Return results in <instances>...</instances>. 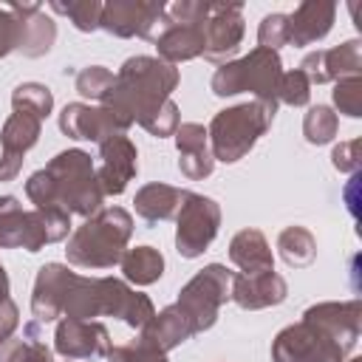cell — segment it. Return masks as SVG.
Wrapping results in <instances>:
<instances>
[{
    "instance_id": "1",
    "label": "cell",
    "mask_w": 362,
    "mask_h": 362,
    "mask_svg": "<svg viewBox=\"0 0 362 362\" xmlns=\"http://www.w3.org/2000/svg\"><path fill=\"white\" fill-rule=\"evenodd\" d=\"M175 88H178V68L167 65L158 57L141 54V57L124 59L102 105L113 107L130 122H141L147 113L161 107Z\"/></svg>"
},
{
    "instance_id": "2",
    "label": "cell",
    "mask_w": 362,
    "mask_h": 362,
    "mask_svg": "<svg viewBox=\"0 0 362 362\" xmlns=\"http://www.w3.org/2000/svg\"><path fill=\"white\" fill-rule=\"evenodd\" d=\"M133 235V218L122 206H102L68 238L65 257L79 269H113Z\"/></svg>"
},
{
    "instance_id": "3",
    "label": "cell",
    "mask_w": 362,
    "mask_h": 362,
    "mask_svg": "<svg viewBox=\"0 0 362 362\" xmlns=\"http://www.w3.org/2000/svg\"><path fill=\"white\" fill-rule=\"evenodd\" d=\"M274 113H277V105H266L257 99L218 110L206 127L212 158L223 164L240 161L257 144V139L272 127Z\"/></svg>"
},
{
    "instance_id": "4",
    "label": "cell",
    "mask_w": 362,
    "mask_h": 362,
    "mask_svg": "<svg viewBox=\"0 0 362 362\" xmlns=\"http://www.w3.org/2000/svg\"><path fill=\"white\" fill-rule=\"evenodd\" d=\"M45 175L51 178L57 204H59L68 215L90 218V215H96V212L102 209L105 195H102L99 181H96L93 158H90L85 150L71 147V150L57 153V156L45 164Z\"/></svg>"
},
{
    "instance_id": "5",
    "label": "cell",
    "mask_w": 362,
    "mask_h": 362,
    "mask_svg": "<svg viewBox=\"0 0 362 362\" xmlns=\"http://www.w3.org/2000/svg\"><path fill=\"white\" fill-rule=\"evenodd\" d=\"M280 74H283L280 54L257 45L246 57L223 62L212 74L209 88H212L215 96H235V93L249 90V93H255L257 102L277 105V82H280Z\"/></svg>"
},
{
    "instance_id": "6",
    "label": "cell",
    "mask_w": 362,
    "mask_h": 362,
    "mask_svg": "<svg viewBox=\"0 0 362 362\" xmlns=\"http://www.w3.org/2000/svg\"><path fill=\"white\" fill-rule=\"evenodd\" d=\"M232 277L235 272H229L223 263H209L181 286L175 305L189 320L192 334H204L215 325L221 305L229 300Z\"/></svg>"
},
{
    "instance_id": "7",
    "label": "cell",
    "mask_w": 362,
    "mask_h": 362,
    "mask_svg": "<svg viewBox=\"0 0 362 362\" xmlns=\"http://www.w3.org/2000/svg\"><path fill=\"white\" fill-rule=\"evenodd\" d=\"M221 229V206L209 195L184 192V201L175 212V249L181 257H201Z\"/></svg>"
},
{
    "instance_id": "8",
    "label": "cell",
    "mask_w": 362,
    "mask_h": 362,
    "mask_svg": "<svg viewBox=\"0 0 362 362\" xmlns=\"http://www.w3.org/2000/svg\"><path fill=\"white\" fill-rule=\"evenodd\" d=\"M345 356L339 342L305 320L286 325L272 342V362H345Z\"/></svg>"
},
{
    "instance_id": "9",
    "label": "cell",
    "mask_w": 362,
    "mask_h": 362,
    "mask_svg": "<svg viewBox=\"0 0 362 362\" xmlns=\"http://www.w3.org/2000/svg\"><path fill=\"white\" fill-rule=\"evenodd\" d=\"M167 3H150V0H110L102 6V23L99 28H105L113 37H144V40H158V34L170 25Z\"/></svg>"
},
{
    "instance_id": "10",
    "label": "cell",
    "mask_w": 362,
    "mask_h": 362,
    "mask_svg": "<svg viewBox=\"0 0 362 362\" xmlns=\"http://www.w3.org/2000/svg\"><path fill=\"white\" fill-rule=\"evenodd\" d=\"M133 127V122L122 113H116L107 105H82V102H71L62 107L59 113V130L68 139H79V141H107L113 136H124Z\"/></svg>"
},
{
    "instance_id": "11",
    "label": "cell",
    "mask_w": 362,
    "mask_h": 362,
    "mask_svg": "<svg viewBox=\"0 0 362 362\" xmlns=\"http://www.w3.org/2000/svg\"><path fill=\"white\" fill-rule=\"evenodd\" d=\"M243 3H212V14L204 20V59L209 62H229L243 42Z\"/></svg>"
},
{
    "instance_id": "12",
    "label": "cell",
    "mask_w": 362,
    "mask_h": 362,
    "mask_svg": "<svg viewBox=\"0 0 362 362\" xmlns=\"http://www.w3.org/2000/svg\"><path fill=\"white\" fill-rule=\"evenodd\" d=\"M110 331L96 320H71L62 317L54 331V351L65 359H93L107 356Z\"/></svg>"
},
{
    "instance_id": "13",
    "label": "cell",
    "mask_w": 362,
    "mask_h": 362,
    "mask_svg": "<svg viewBox=\"0 0 362 362\" xmlns=\"http://www.w3.org/2000/svg\"><path fill=\"white\" fill-rule=\"evenodd\" d=\"M300 71L305 74V79L311 85H325V82H337V79H345V76H359V71H362V42L348 40L337 48H317V51L303 57Z\"/></svg>"
},
{
    "instance_id": "14",
    "label": "cell",
    "mask_w": 362,
    "mask_h": 362,
    "mask_svg": "<svg viewBox=\"0 0 362 362\" xmlns=\"http://www.w3.org/2000/svg\"><path fill=\"white\" fill-rule=\"evenodd\" d=\"M102 164L96 167V181L102 195H122L133 175L139 173V150L127 136H113L99 144Z\"/></svg>"
},
{
    "instance_id": "15",
    "label": "cell",
    "mask_w": 362,
    "mask_h": 362,
    "mask_svg": "<svg viewBox=\"0 0 362 362\" xmlns=\"http://www.w3.org/2000/svg\"><path fill=\"white\" fill-rule=\"evenodd\" d=\"M303 320L328 334L334 342H339L348 354L359 339L362 331V303L345 300V303H317L303 311Z\"/></svg>"
},
{
    "instance_id": "16",
    "label": "cell",
    "mask_w": 362,
    "mask_h": 362,
    "mask_svg": "<svg viewBox=\"0 0 362 362\" xmlns=\"http://www.w3.org/2000/svg\"><path fill=\"white\" fill-rule=\"evenodd\" d=\"M8 11L14 14V23H17L14 51H20L23 57H31V59L48 54L57 40L54 17H48L40 3H11Z\"/></svg>"
},
{
    "instance_id": "17",
    "label": "cell",
    "mask_w": 362,
    "mask_h": 362,
    "mask_svg": "<svg viewBox=\"0 0 362 362\" xmlns=\"http://www.w3.org/2000/svg\"><path fill=\"white\" fill-rule=\"evenodd\" d=\"M286 297H288V286L274 269L255 272V274L240 272V274L232 277L229 300L243 311H260V308H269V305H280Z\"/></svg>"
},
{
    "instance_id": "18",
    "label": "cell",
    "mask_w": 362,
    "mask_h": 362,
    "mask_svg": "<svg viewBox=\"0 0 362 362\" xmlns=\"http://www.w3.org/2000/svg\"><path fill=\"white\" fill-rule=\"evenodd\" d=\"M76 272H71L65 263H45L40 266L34 277V291H31V311L37 320L51 322L62 317V303L68 294V286Z\"/></svg>"
},
{
    "instance_id": "19",
    "label": "cell",
    "mask_w": 362,
    "mask_h": 362,
    "mask_svg": "<svg viewBox=\"0 0 362 362\" xmlns=\"http://www.w3.org/2000/svg\"><path fill=\"white\" fill-rule=\"evenodd\" d=\"M337 17V3L331 0H305L294 8V14H288V42L294 48L320 42Z\"/></svg>"
},
{
    "instance_id": "20",
    "label": "cell",
    "mask_w": 362,
    "mask_h": 362,
    "mask_svg": "<svg viewBox=\"0 0 362 362\" xmlns=\"http://www.w3.org/2000/svg\"><path fill=\"white\" fill-rule=\"evenodd\" d=\"M139 331H141V334H139V342L147 345V348H153V351H161V354L178 348V345L187 342L189 337H195L189 320L178 311L175 303L167 305V308H161L158 314H153V317L147 320V325L139 328Z\"/></svg>"
},
{
    "instance_id": "21",
    "label": "cell",
    "mask_w": 362,
    "mask_h": 362,
    "mask_svg": "<svg viewBox=\"0 0 362 362\" xmlns=\"http://www.w3.org/2000/svg\"><path fill=\"white\" fill-rule=\"evenodd\" d=\"M201 25L170 23L158 34V40H156L158 59H164L167 65H178V62H187V59L201 57L204 54V31H201Z\"/></svg>"
},
{
    "instance_id": "22",
    "label": "cell",
    "mask_w": 362,
    "mask_h": 362,
    "mask_svg": "<svg viewBox=\"0 0 362 362\" xmlns=\"http://www.w3.org/2000/svg\"><path fill=\"white\" fill-rule=\"evenodd\" d=\"M229 260L243 272V274H255V272H269L274 269V255L272 246L266 240V235L260 229H240L232 240H229Z\"/></svg>"
},
{
    "instance_id": "23",
    "label": "cell",
    "mask_w": 362,
    "mask_h": 362,
    "mask_svg": "<svg viewBox=\"0 0 362 362\" xmlns=\"http://www.w3.org/2000/svg\"><path fill=\"white\" fill-rule=\"evenodd\" d=\"M184 192L187 189H178L173 184H161V181H153V184H144L136 198H133V206H136V215L144 218L147 223H158V221H167V218H175L181 201H184Z\"/></svg>"
},
{
    "instance_id": "24",
    "label": "cell",
    "mask_w": 362,
    "mask_h": 362,
    "mask_svg": "<svg viewBox=\"0 0 362 362\" xmlns=\"http://www.w3.org/2000/svg\"><path fill=\"white\" fill-rule=\"evenodd\" d=\"M119 266L127 283L150 286L164 274V255L156 246H136V249H124Z\"/></svg>"
},
{
    "instance_id": "25",
    "label": "cell",
    "mask_w": 362,
    "mask_h": 362,
    "mask_svg": "<svg viewBox=\"0 0 362 362\" xmlns=\"http://www.w3.org/2000/svg\"><path fill=\"white\" fill-rule=\"evenodd\" d=\"M40 133H42V122L37 116H28V113H11L0 130V141H3V153H11V156H25L37 141H40Z\"/></svg>"
},
{
    "instance_id": "26",
    "label": "cell",
    "mask_w": 362,
    "mask_h": 362,
    "mask_svg": "<svg viewBox=\"0 0 362 362\" xmlns=\"http://www.w3.org/2000/svg\"><path fill=\"white\" fill-rule=\"evenodd\" d=\"M277 252L291 269H305L317 257V240L305 226H286L277 235Z\"/></svg>"
},
{
    "instance_id": "27",
    "label": "cell",
    "mask_w": 362,
    "mask_h": 362,
    "mask_svg": "<svg viewBox=\"0 0 362 362\" xmlns=\"http://www.w3.org/2000/svg\"><path fill=\"white\" fill-rule=\"evenodd\" d=\"M11 107L14 113H28L42 122L54 110V93L42 82H23L11 90Z\"/></svg>"
},
{
    "instance_id": "28",
    "label": "cell",
    "mask_w": 362,
    "mask_h": 362,
    "mask_svg": "<svg viewBox=\"0 0 362 362\" xmlns=\"http://www.w3.org/2000/svg\"><path fill=\"white\" fill-rule=\"evenodd\" d=\"M25 229V209L14 195H0V249H20Z\"/></svg>"
},
{
    "instance_id": "29",
    "label": "cell",
    "mask_w": 362,
    "mask_h": 362,
    "mask_svg": "<svg viewBox=\"0 0 362 362\" xmlns=\"http://www.w3.org/2000/svg\"><path fill=\"white\" fill-rule=\"evenodd\" d=\"M339 130V119L328 105H311L303 116V136L308 144H328Z\"/></svg>"
},
{
    "instance_id": "30",
    "label": "cell",
    "mask_w": 362,
    "mask_h": 362,
    "mask_svg": "<svg viewBox=\"0 0 362 362\" xmlns=\"http://www.w3.org/2000/svg\"><path fill=\"white\" fill-rule=\"evenodd\" d=\"M102 6H105V3H99V0H68V3H51V11L68 14V20H71L79 31L90 34V31H96L99 23H102Z\"/></svg>"
},
{
    "instance_id": "31",
    "label": "cell",
    "mask_w": 362,
    "mask_h": 362,
    "mask_svg": "<svg viewBox=\"0 0 362 362\" xmlns=\"http://www.w3.org/2000/svg\"><path fill=\"white\" fill-rule=\"evenodd\" d=\"M113 76L116 74H110L105 65H88V68H82L79 74H76V93L79 96H85V99H93V102H99L102 105V99L107 96V90H110V85H113Z\"/></svg>"
},
{
    "instance_id": "32",
    "label": "cell",
    "mask_w": 362,
    "mask_h": 362,
    "mask_svg": "<svg viewBox=\"0 0 362 362\" xmlns=\"http://www.w3.org/2000/svg\"><path fill=\"white\" fill-rule=\"evenodd\" d=\"M311 99V82L305 79V74L300 68L294 71H283L280 82H277V102L291 105V107H303Z\"/></svg>"
},
{
    "instance_id": "33",
    "label": "cell",
    "mask_w": 362,
    "mask_h": 362,
    "mask_svg": "<svg viewBox=\"0 0 362 362\" xmlns=\"http://www.w3.org/2000/svg\"><path fill=\"white\" fill-rule=\"evenodd\" d=\"M331 96H334V105H337L339 113H345L351 119H359L362 116V76L337 79Z\"/></svg>"
},
{
    "instance_id": "34",
    "label": "cell",
    "mask_w": 362,
    "mask_h": 362,
    "mask_svg": "<svg viewBox=\"0 0 362 362\" xmlns=\"http://www.w3.org/2000/svg\"><path fill=\"white\" fill-rule=\"evenodd\" d=\"M0 362H54V356L40 339H8L0 348Z\"/></svg>"
},
{
    "instance_id": "35",
    "label": "cell",
    "mask_w": 362,
    "mask_h": 362,
    "mask_svg": "<svg viewBox=\"0 0 362 362\" xmlns=\"http://www.w3.org/2000/svg\"><path fill=\"white\" fill-rule=\"evenodd\" d=\"M139 124H141L150 136L167 139V136H173V133L178 130V124H181V119H178V105H175L173 99H167L161 107H156L153 113H147Z\"/></svg>"
},
{
    "instance_id": "36",
    "label": "cell",
    "mask_w": 362,
    "mask_h": 362,
    "mask_svg": "<svg viewBox=\"0 0 362 362\" xmlns=\"http://www.w3.org/2000/svg\"><path fill=\"white\" fill-rule=\"evenodd\" d=\"M257 42H260V48H269V51H277L280 45H286L288 42V14H283V11L266 14L257 25Z\"/></svg>"
},
{
    "instance_id": "37",
    "label": "cell",
    "mask_w": 362,
    "mask_h": 362,
    "mask_svg": "<svg viewBox=\"0 0 362 362\" xmlns=\"http://www.w3.org/2000/svg\"><path fill=\"white\" fill-rule=\"evenodd\" d=\"M164 11H167L170 23L201 25L212 14V3H204V0H175V3H167Z\"/></svg>"
},
{
    "instance_id": "38",
    "label": "cell",
    "mask_w": 362,
    "mask_h": 362,
    "mask_svg": "<svg viewBox=\"0 0 362 362\" xmlns=\"http://www.w3.org/2000/svg\"><path fill=\"white\" fill-rule=\"evenodd\" d=\"M178 170H181L184 178H189V181H201V178L212 175V170H215V158H212L209 147H204V150H192V153H178Z\"/></svg>"
},
{
    "instance_id": "39",
    "label": "cell",
    "mask_w": 362,
    "mask_h": 362,
    "mask_svg": "<svg viewBox=\"0 0 362 362\" xmlns=\"http://www.w3.org/2000/svg\"><path fill=\"white\" fill-rule=\"evenodd\" d=\"M107 362H170L167 354L153 351L147 345H141L139 339L130 345H116L107 351Z\"/></svg>"
},
{
    "instance_id": "40",
    "label": "cell",
    "mask_w": 362,
    "mask_h": 362,
    "mask_svg": "<svg viewBox=\"0 0 362 362\" xmlns=\"http://www.w3.org/2000/svg\"><path fill=\"white\" fill-rule=\"evenodd\" d=\"M331 164L339 170V173H359V164H362V139H351V141H339L334 150H331Z\"/></svg>"
},
{
    "instance_id": "41",
    "label": "cell",
    "mask_w": 362,
    "mask_h": 362,
    "mask_svg": "<svg viewBox=\"0 0 362 362\" xmlns=\"http://www.w3.org/2000/svg\"><path fill=\"white\" fill-rule=\"evenodd\" d=\"M173 139H175L178 153H192V150H204V147H209L206 127L198 124V122H184V124H178V130L173 133Z\"/></svg>"
},
{
    "instance_id": "42",
    "label": "cell",
    "mask_w": 362,
    "mask_h": 362,
    "mask_svg": "<svg viewBox=\"0 0 362 362\" xmlns=\"http://www.w3.org/2000/svg\"><path fill=\"white\" fill-rule=\"evenodd\" d=\"M17 325H20V311H17V303L8 297V300L0 303V348L11 339Z\"/></svg>"
},
{
    "instance_id": "43",
    "label": "cell",
    "mask_w": 362,
    "mask_h": 362,
    "mask_svg": "<svg viewBox=\"0 0 362 362\" xmlns=\"http://www.w3.org/2000/svg\"><path fill=\"white\" fill-rule=\"evenodd\" d=\"M17 45V23L8 8H0V59L8 57Z\"/></svg>"
},
{
    "instance_id": "44",
    "label": "cell",
    "mask_w": 362,
    "mask_h": 362,
    "mask_svg": "<svg viewBox=\"0 0 362 362\" xmlns=\"http://www.w3.org/2000/svg\"><path fill=\"white\" fill-rule=\"evenodd\" d=\"M23 167V156H11V153H3L0 156V181H14L17 173Z\"/></svg>"
},
{
    "instance_id": "45",
    "label": "cell",
    "mask_w": 362,
    "mask_h": 362,
    "mask_svg": "<svg viewBox=\"0 0 362 362\" xmlns=\"http://www.w3.org/2000/svg\"><path fill=\"white\" fill-rule=\"evenodd\" d=\"M8 274H6V269H3V263H0V303L3 300H8Z\"/></svg>"
},
{
    "instance_id": "46",
    "label": "cell",
    "mask_w": 362,
    "mask_h": 362,
    "mask_svg": "<svg viewBox=\"0 0 362 362\" xmlns=\"http://www.w3.org/2000/svg\"><path fill=\"white\" fill-rule=\"evenodd\" d=\"M345 362H362V356H351V359H345Z\"/></svg>"
}]
</instances>
